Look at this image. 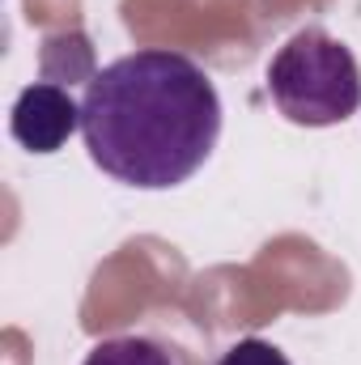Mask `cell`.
Wrapping results in <instances>:
<instances>
[{
  "instance_id": "cell-1",
  "label": "cell",
  "mask_w": 361,
  "mask_h": 365,
  "mask_svg": "<svg viewBox=\"0 0 361 365\" xmlns=\"http://www.w3.org/2000/svg\"><path fill=\"white\" fill-rule=\"evenodd\" d=\"M81 136L102 175L136 191H171L213 158L221 98L195 60L145 47L90 77Z\"/></svg>"
},
{
  "instance_id": "cell-4",
  "label": "cell",
  "mask_w": 361,
  "mask_h": 365,
  "mask_svg": "<svg viewBox=\"0 0 361 365\" xmlns=\"http://www.w3.org/2000/svg\"><path fill=\"white\" fill-rule=\"evenodd\" d=\"M81 365H175V361L162 344H153L145 336H111V340L93 344Z\"/></svg>"
},
{
  "instance_id": "cell-2",
  "label": "cell",
  "mask_w": 361,
  "mask_h": 365,
  "mask_svg": "<svg viewBox=\"0 0 361 365\" xmlns=\"http://www.w3.org/2000/svg\"><path fill=\"white\" fill-rule=\"evenodd\" d=\"M268 93L289 123L332 128L361 106V68L340 38L306 26L272 56Z\"/></svg>"
},
{
  "instance_id": "cell-5",
  "label": "cell",
  "mask_w": 361,
  "mask_h": 365,
  "mask_svg": "<svg viewBox=\"0 0 361 365\" xmlns=\"http://www.w3.org/2000/svg\"><path fill=\"white\" fill-rule=\"evenodd\" d=\"M217 365H289V357L276 349V344H268V340H238V344H230L225 353H221V361Z\"/></svg>"
},
{
  "instance_id": "cell-3",
  "label": "cell",
  "mask_w": 361,
  "mask_h": 365,
  "mask_svg": "<svg viewBox=\"0 0 361 365\" xmlns=\"http://www.w3.org/2000/svg\"><path fill=\"white\" fill-rule=\"evenodd\" d=\"M9 132L26 153H60L73 132H81V102L56 81H34L17 93L9 110Z\"/></svg>"
}]
</instances>
